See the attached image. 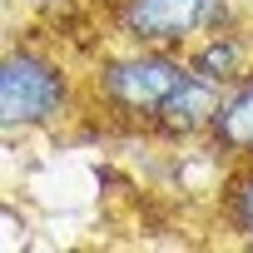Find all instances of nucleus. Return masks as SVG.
Here are the masks:
<instances>
[{"label": "nucleus", "instance_id": "nucleus-6", "mask_svg": "<svg viewBox=\"0 0 253 253\" xmlns=\"http://www.w3.org/2000/svg\"><path fill=\"white\" fill-rule=\"evenodd\" d=\"M204 139H209V149L223 154L228 164L253 159V75L223 89L218 114H213V124H209V134H204Z\"/></svg>", "mask_w": 253, "mask_h": 253}, {"label": "nucleus", "instance_id": "nucleus-2", "mask_svg": "<svg viewBox=\"0 0 253 253\" xmlns=\"http://www.w3.org/2000/svg\"><path fill=\"white\" fill-rule=\"evenodd\" d=\"M80 104V80L70 65L40 45H10L0 60V124L15 134L25 129H50L70 119Z\"/></svg>", "mask_w": 253, "mask_h": 253}, {"label": "nucleus", "instance_id": "nucleus-3", "mask_svg": "<svg viewBox=\"0 0 253 253\" xmlns=\"http://www.w3.org/2000/svg\"><path fill=\"white\" fill-rule=\"evenodd\" d=\"M238 0H109V30L119 45L189 50L199 35L233 25Z\"/></svg>", "mask_w": 253, "mask_h": 253}, {"label": "nucleus", "instance_id": "nucleus-4", "mask_svg": "<svg viewBox=\"0 0 253 253\" xmlns=\"http://www.w3.org/2000/svg\"><path fill=\"white\" fill-rule=\"evenodd\" d=\"M184 60H189V70H194L199 80L228 89V84H238V80L253 75V35H248L238 20H233V25H218V30L199 35V40L184 50Z\"/></svg>", "mask_w": 253, "mask_h": 253}, {"label": "nucleus", "instance_id": "nucleus-1", "mask_svg": "<svg viewBox=\"0 0 253 253\" xmlns=\"http://www.w3.org/2000/svg\"><path fill=\"white\" fill-rule=\"evenodd\" d=\"M189 80V60L184 50H154V45H124L114 55H99L89 80H84V94L94 99V109L119 124V129H144L154 114L164 109V99Z\"/></svg>", "mask_w": 253, "mask_h": 253}, {"label": "nucleus", "instance_id": "nucleus-7", "mask_svg": "<svg viewBox=\"0 0 253 253\" xmlns=\"http://www.w3.org/2000/svg\"><path fill=\"white\" fill-rule=\"evenodd\" d=\"M218 218L228 233L248 238L253 243V159L233 164L228 179H223V194H218Z\"/></svg>", "mask_w": 253, "mask_h": 253}, {"label": "nucleus", "instance_id": "nucleus-5", "mask_svg": "<svg viewBox=\"0 0 253 253\" xmlns=\"http://www.w3.org/2000/svg\"><path fill=\"white\" fill-rule=\"evenodd\" d=\"M218 99H223V89L209 84V80H199V75L189 70V80H184V84L164 99V109L154 114L149 134H154V139H169V144L204 139L209 124H213V114H218Z\"/></svg>", "mask_w": 253, "mask_h": 253}]
</instances>
